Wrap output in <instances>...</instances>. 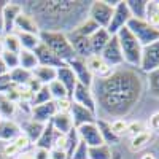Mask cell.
Listing matches in <instances>:
<instances>
[{
  "mask_svg": "<svg viewBox=\"0 0 159 159\" xmlns=\"http://www.w3.org/2000/svg\"><path fill=\"white\" fill-rule=\"evenodd\" d=\"M130 19H132V16H130V11L126 5V0H119V3L113 10V16H111V21L107 27V32L111 37L116 35L123 27H126Z\"/></svg>",
  "mask_w": 159,
  "mask_h": 159,
  "instance_id": "52a82bcc",
  "label": "cell"
},
{
  "mask_svg": "<svg viewBox=\"0 0 159 159\" xmlns=\"http://www.w3.org/2000/svg\"><path fill=\"white\" fill-rule=\"evenodd\" d=\"M96 103L116 119H123L137 105L143 92V80L134 69H115L107 78L96 81Z\"/></svg>",
  "mask_w": 159,
  "mask_h": 159,
  "instance_id": "6da1fadb",
  "label": "cell"
},
{
  "mask_svg": "<svg viewBox=\"0 0 159 159\" xmlns=\"http://www.w3.org/2000/svg\"><path fill=\"white\" fill-rule=\"evenodd\" d=\"M7 73H8V69H7L5 62L2 61V57H0V76H3V75H7Z\"/></svg>",
  "mask_w": 159,
  "mask_h": 159,
  "instance_id": "681fc988",
  "label": "cell"
},
{
  "mask_svg": "<svg viewBox=\"0 0 159 159\" xmlns=\"http://www.w3.org/2000/svg\"><path fill=\"white\" fill-rule=\"evenodd\" d=\"M148 88L151 94L159 99V69L148 73Z\"/></svg>",
  "mask_w": 159,
  "mask_h": 159,
  "instance_id": "ab89813d",
  "label": "cell"
},
{
  "mask_svg": "<svg viewBox=\"0 0 159 159\" xmlns=\"http://www.w3.org/2000/svg\"><path fill=\"white\" fill-rule=\"evenodd\" d=\"M8 76H10V81H11L13 84H16V86H25V84L30 81L32 72L25 70V69H22V67H18V69H15V70L8 72Z\"/></svg>",
  "mask_w": 159,
  "mask_h": 159,
  "instance_id": "f546056e",
  "label": "cell"
},
{
  "mask_svg": "<svg viewBox=\"0 0 159 159\" xmlns=\"http://www.w3.org/2000/svg\"><path fill=\"white\" fill-rule=\"evenodd\" d=\"M18 159H34V157H32V154H27V153H22V154H21V156H19Z\"/></svg>",
  "mask_w": 159,
  "mask_h": 159,
  "instance_id": "f5cc1de1",
  "label": "cell"
},
{
  "mask_svg": "<svg viewBox=\"0 0 159 159\" xmlns=\"http://www.w3.org/2000/svg\"><path fill=\"white\" fill-rule=\"evenodd\" d=\"M96 124L99 127V132H100V135H102V142L105 145H110V147H111V145L119 143V137L111 130L108 121H105V119H97Z\"/></svg>",
  "mask_w": 159,
  "mask_h": 159,
  "instance_id": "4316f807",
  "label": "cell"
},
{
  "mask_svg": "<svg viewBox=\"0 0 159 159\" xmlns=\"http://www.w3.org/2000/svg\"><path fill=\"white\" fill-rule=\"evenodd\" d=\"M32 157H34V159H49V151L35 147V150H34V153H32Z\"/></svg>",
  "mask_w": 159,
  "mask_h": 159,
  "instance_id": "bcb514c9",
  "label": "cell"
},
{
  "mask_svg": "<svg viewBox=\"0 0 159 159\" xmlns=\"http://www.w3.org/2000/svg\"><path fill=\"white\" fill-rule=\"evenodd\" d=\"M72 100L78 105H81V107L88 108L92 113H96V110H97V103H96V99H94V94H92L91 88H86L80 83H76V86L73 89Z\"/></svg>",
  "mask_w": 159,
  "mask_h": 159,
  "instance_id": "7c38bea8",
  "label": "cell"
},
{
  "mask_svg": "<svg viewBox=\"0 0 159 159\" xmlns=\"http://www.w3.org/2000/svg\"><path fill=\"white\" fill-rule=\"evenodd\" d=\"M57 113L56 110V103L54 100H51L48 103H43V105H37V107H32L30 110V119L37 123H42V124H48L51 121V118Z\"/></svg>",
  "mask_w": 159,
  "mask_h": 159,
  "instance_id": "e0dca14e",
  "label": "cell"
},
{
  "mask_svg": "<svg viewBox=\"0 0 159 159\" xmlns=\"http://www.w3.org/2000/svg\"><path fill=\"white\" fill-rule=\"evenodd\" d=\"M113 150L110 145H97V147H89L88 159H113Z\"/></svg>",
  "mask_w": 159,
  "mask_h": 159,
  "instance_id": "f1b7e54d",
  "label": "cell"
},
{
  "mask_svg": "<svg viewBox=\"0 0 159 159\" xmlns=\"http://www.w3.org/2000/svg\"><path fill=\"white\" fill-rule=\"evenodd\" d=\"M22 10L37 21L40 32H70L88 18L91 2H21Z\"/></svg>",
  "mask_w": 159,
  "mask_h": 159,
  "instance_id": "7a4b0ae2",
  "label": "cell"
},
{
  "mask_svg": "<svg viewBox=\"0 0 159 159\" xmlns=\"http://www.w3.org/2000/svg\"><path fill=\"white\" fill-rule=\"evenodd\" d=\"M110 38H111V35L107 32V29H102V27L94 35H91L89 42H91V48H92V54L100 56L102 49L105 48V45L110 42Z\"/></svg>",
  "mask_w": 159,
  "mask_h": 159,
  "instance_id": "cb8c5ba5",
  "label": "cell"
},
{
  "mask_svg": "<svg viewBox=\"0 0 159 159\" xmlns=\"http://www.w3.org/2000/svg\"><path fill=\"white\" fill-rule=\"evenodd\" d=\"M88 150H89L88 145L83 140H80L78 145H76V148L73 150V153L70 154L69 159H88Z\"/></svg>",
  "mask_w": 159,
  "mask_h": 159,
  "instance_id": "60d3db41",
  "label": "cell"
},
{
  "mask_svg": "<svg viewBox=\"0 0 159 159\" xmlns=\"http://www.w3.org/2000/svg\"><path fill=\"white\" fill-rule=\"evenodd\" d=\"M65 64H67L69 67L72 69V72L76 76V81L80 84H83L86 88H92V84H94V76H92V73L89 72L84 59L75 56L73 59H70L69 62H65Z\"/></svg>",
  "mask_w": 159,
  "mask_h": 159,
  "instance_id": "30bf717a",
  "label": "cell"
},
{
  "mask_svg": "<svg viewBox=\"0 0 159 159\" xmlns=\"http://www.w3.org/2000/svg\"><path fill=\"white\" fill-rule=\"evenodd\" d=\"M99 29H100V27H99V25L92 21L91 18H84V19L73 29V32L78 34V35H83V37H88V38H89L91 35H94ZM70 32H72V30H70Z\"/></svg>",
  "mask_w": 159,
  "mask_h": 159,
  "instance_id": "4dcf8cb0",
  "label": "cell"
},
{
  "mask_svg": "<svg viewBox=\"0 0 159 159\" xmlns=\"http://www.w3.org/2000/svg\"><path fill=\"white\" fill-rule=\"evenodd\" d=\"M19 67L25 69V70H35L38 67V61L34 54V51H25V49H21L19 52Z\"/></svg>",
  "mask_w": 159,
  "mask_h": 159,
  "instance_id": "d6a6232c",
  "label": "cell"
},
{
  "mask_svg": "<svg viewBox=\"0 0 159 159\" xmlns=\"http://www.w3.org/2000/svg\"><path fill=\"white\" fill-rule=\"evenodd\" d=\"M67 37H69V42H70V45H72V48L75 51L76 57L88 59L89 56H92V48H91V42H89L88 37L78 35L73 30L67 32Z\"/></svg>",
  "mask_w": 159,
  "mask_h": 159,
  "instance_id": "4fadbf2b",
  "label": "cell"
},
{
  "mask_svg": "<svg viewBox=\"0 0 159 159\" xmlns=\"http://www.w3.org/2000/svg\"><path fill=\"white\" fill-rule=\"evenodd\" d=\"M2 42H3V48L7 51H11V52H16L19 54L21 52V43H19V37L16 32H11V34H7V35H2Z\"/></svg>",
  "mask_w": 159,
  "mask_h": 159,
  "instance_id": "e575fe53",
  "label": "cell"
},
{
  "mask_svg": "<svg viewBox=\"0 0 159 159\" xmlns=\"http://www.w3.org/2000/svg\"><path fill=\"white\" fill-rule=\"evenodd\" d=\"M5 51V48H3V42H2V37H0V56H2V52Z\"/></svg>",
  "mask_w": 159,
  "mask_h": 159,
  "instance_id": "11a10c76",
  "label": "cell"
},
{
  "mask_svg": "<svg viewBox=\"0 0 159 159\" xmlns=\"http://www.w3.org/2000/svg\"><path fill=\"white\" fill-rule=\"evenodd\" d=\"M49 159H69V157H67V153H65L64 150L52 148L49 151Z\"/></svg>",
  "mask_w": 159,
  "mask_h": 159,
  "instance_id": "7dc6e473",
  "label": "cell"
},
{
  "mask_svg": "<svg viewBox=\"0 0 159 159\" xmlns=\"http://www.w3.org/2000/svg\"><path fill=\"white\" fill-rule=\"evenodd\" d=\"M84 61H86V65H88L89 72L92 73V76H97L99 80L110 76L113 73V70H115L113 67H110V65L105 62L100 56H97V54H92V56H89Z\"/></svg>",
  "mask_w": 159,
  "mask_h": 159,
  "instance_id": "2e32d148",
  "label": "cell"
},
{
  "mask_svg": "<svg viewBox=\"0 0 159 159\" xmlns=\"http://www.w3.org/2000/svg\"><path fill=\"white\" fill-rule=\"evenodd\" d=\"M151 139H153L151 130H143V132H140V134H137V135H134L130 139V145H129V147H130L132 151H140V150H143L151 142Z\"/></svg>",
  "mask_w": 159,
  "mask_h": 159,
  "instance_id": "1f68e13d",
  "label": "cell"
},
{
  "mask_svg": "<svg viewBox=\"0 0 159 159\" xmlns=\"http://www.w3.org/2000/svg\"><path fill=\"white\" fill-rule=\"evenodd\" d=\"M113 10L115 8L107 3V0H96V2H91L89 5L88 18H91L99 27L107 29L113 16Z\"/></svg>",
  "mask_w": 159,
  "mask_h": 159,
  "instance_id": "8992f818",
  "label": "cell"
},
{
  "mask_svg": "<svg viewBox=\"0 0 159 159\" xmlns=\"http://www.w3.org/2000/svg\"><path fill=\"white\" fill-rule=\"evenodd\" d=\"M143 130H147V129H145V126H143V123L134 121V123H129V124H127V130H126V132L134 137V135L140 134V132H143Z\"/></svg>",
  "mask_w": 159,
  "mask_h": 159,
  "instance_id": "f6af8a7d",
  "label": "cell"
},
{
  "mask_svg": "<svg viewBox=\"0 0 159 159\" xmlns=\"http://www.w3.org/2000/svg\"><path fill=\"white\" fill-rule=\"evenodd\" d=\"M32 76L40 81L43 86H48L57 78V69L54 67H45V65H38L35 70H32Z\"/></svg>",
  "mask_w": 159,
  "mask_h": 159,
  "instance_id": "d4e9b609",
  "label": "cell"
},
{
  "mask_svg": "<svg viewBox=\"0 0 159 159\" xmlns=\"http://www.w3.org/2000/svg\"><path fill=\"white\" fill-rule=\"evenodd\" d=\"M16 103H13L7 96L0 94V116L3 119H10L13 115L16 113Z\"/></svg>",
  "mask_w": 159,
  "mask_h": 159,
  "instance_id": "d590c367",
  "label": "cell"
},
{
  "mask_svg": "<svg viewBox=\"0 0 159 159\" xmlns=\"http://www.w3.org/2000/svg\"><path fill=\"white\" fill-rule=\"evenodd\" d=\"M142 159H156V156H154V153H145L142 156Z\"/></svg>",
  "mask_w": 159,
  "mask_h": 159,
  "instance_id": "816d5d0a",
  "label": "cell"
},
{
  "mask_svg": "<svg viewBox=\"0 0 159 159\" xmlns=\"http://www.w3.org/2000/svg\"><path fill=\"white\" fill-rule=\"evenodd\" d=\"M40 42H42L49 51H52L54 54L64 61L69 62L70 59L75 57V51L69 42V37L65 32H49V30H42L38 34Z\"/></svg>",
  "mask_w": 159,
  "mask_h": 159,
  "instance_id": "3957f363",
  "label": "cell"
},
{
  "mask_svg": "<svg viewBox=\"0 0 159 159\" xmlns=\"http://www.w3.org/2000/svg\"><path fill=\"white\" fill-rule=\"evenodd\" d=\"M78 137L80 140H83L88 147H97V145H102V135L99 132V127L96 123H89V124H83L76 127Z\"/></svg>",
  "mask_w": 159,
  "mask_h": 159,
  "instance_id": "5bb4252c",
  "label": "cell"
},
{
  "mask_svg": "<svg viewBox=\"0 0 159 159\" xmlns=\"http://www.w3.org/2000/svg\"><path fill=\"white\" fill-rule=\"evenodd\" d=\"M119 48H121L124 62L130 67H140V61H142V45L139 43V40L132 35V32L127 27H123L116 34Z\"/></svg>",
  "mask_w": 159,
  "mask_h": 159,
  "instance_id": "277c9868",
  "label": "cell"
},
{
  "mask_svg": "<svg viewBox=\"0 0 159 159\" xmlns=\"http://www.w3.org/2000/svg\"><path fill=\"white\" fill-rule=\"evenodd\" d=\"M22 134L21 126L18 123H15L13 119H0V142H13L16 137H19Z\"/></svg>",
  "mask_w": 159,
  "mask_h": 159,
  "instance_id": "d6986e66",
  "label": "cell"
},
{
  "mask_svg": "<svg viewBox=\"0 0 159 159\" xmlns=\"http://www.w3.org/2000/svg\"><path fill=\"white\" fill-rule=\"evenodd\" d=\"M48 89H49V92H51L52 100H61V99H67V97H69L67 89H65V88L57 81V80H54L52 83H49V84H48Z\"/></svg>",
  "mask_w": 159,
  "mask_h": 159,
  "instance_id": "74e56055",
  "label": "cell"
},
{
  "mask_svg": "<svg viewBox=\"0 0 159 159\" xmlns=\"http://www.w3.org/2000/svg\"><path fill=\"white\" fill-rule=\"evenodd\" d=\"M19 37L21 48L25 51H35V48L40 45V37L34 34H24V32H16Z\"/></svg>",
  "mask_w": 159,
  "mask_h": 159,
  "instance_id": "836d02e7",
  "label": "cell"
},
{
  "mask_svg": "<svg viewBox=\"0 0 159 159\" xmlns=\"http://www.w3.org/2000/svg\"><path fill=\"white\" fill-rule=\"evenodd\" d=\"M126 27L132 32V35L139 40V43L142 46L151 45V43H154V42L159 40V29L150 25L145 19H134L132 18L127 22Z\"/></svg>",
  "mask_w": 159,
  "mask_h": 159,
  "instance_id": "5b68a950",
  "label": "cell"
},
{
  "mask_svg": "<svg viewBox=\"0 0 159 159\" xmlns=\"http://www.w3.org/2000/svg\"><path fill=\"white\" fill-rule=\"evenodd\" d=\"M5 0H0V37H2V10L5 7Z\"/></svg>",
  "mask_w": 159,
  "mask_h": 159,
  "instance_id": "f907efd6",
  "label": "cell"
},
{
  "mask_svg": "<svg viewBox=\"0 0 159 159\" xmlns=\"http://www.w3.org/2000/svg\"><path fill=\"white\" fill-rule=\"evenodd\" d=\"M140 69L143 72H153L159 69V40L151 45H147L142 48V61H140Z\"/></svg>",
  "mask_w": 159,
  "mask_h": 159,
  "instance_id": "8fae6325",
  "label": "cell"
},
{
  "mask_svg": "<svg viewBox=\"0 0 159 159\" xmlns=\"http://www.w3.org/2000/svg\"><path fill=\"white\" fill-rule=\"evenodd\" d=\"M22 13L21 2H7L2 10V35L15 32L16 18Z\"/></svg>",
  "mask_w": 159,
  "mask_h": 159,
  "instance_id": "ba28073f",
  "label": "cell"
},
{
  "mask_svg": "<svg viewBox=\"0 0 159 159\" xmlns=\"http://www.w3.org/2000/svg\"><path fill=\"white\" fill-rule=\"evenodd\" d=\"M59 135V132L52 127L51 123H48L42 132V135H40V139L35 142V147L37 148H43V150H48L51 151L52 148H54V143H56V139Z\"/></svg>",
  "mask_w": 159,
  "mask_h": 159,
  "instance_id": "7402d4cb",
  "label": "cell"
},
{
  "mask_svg": "<svg viewBox=\"0 0 159 159\" xmlns=\"http://www.w3.org/2000/svg\"><path fill=\"white\" fill-rule=\"evenodd\" d=\"M0 57H2V61L5 62L8 72H11V70H15V69L19 67V54H16V52H11V51L5 49Z\"/></svg>",
  "mask_w": 159,
  "mask_h": 159,
  "instance_id": "f35d334b",
  "label": "cell"
},
{
  "mask_svg": "<svg viewBox=\"0 0 159 159\" xmlns=\"http://www.w3.org/2000/svg\"><path fill=\"white\" fill-rule=\"evenodd\" d=\"M57 81L67 89V92H69V97L72 99V94H73V89H75V86H76V76H75V73L72 72V69L69 67L67 64L65 65H62V67H59L57 69Z\"/></svg>",
  "mask_w": 159,
  "mask_h": 159,
  "instance_id": "44dd1931",
  "label": "cell"
},
{
  "mask_svg": "<svg viewBox=\"0 0 159 159\" xmlns=\"http://www.w3.org/2000/svg\"><path fill=\"white\" fill-rule=\"evenodd\" d=\"M100 57L113 69H116V67L124 64V57H123V52H121V48H119L116 35H113L110 38V42L105 45V48L100 52Z\"/></svg>",
  "mask_w": 159,
  "mask_h": 159,
  "instance_id": "9c48e42d",
  "label": "cell"
},
{
  "mask_svg": "<svg viewBox=\"0 0 159 159\" xmlns=\"http://www.w3.org/2000/svg\"><path fill=\"white\" fill-rule=\"evenodd\" d=\"M0 119H2V116H0Z\"/></svg>",
  "mask_w": 159,
  "mask_h": 159,
  "instance_id": "6f0895ef",
  "label": "cell"
},
{
  "mask_svg": "<svg viewBox=\"0 0 159 159\" xmlns=\"http://www.w3.org/2000/svg\"><path fill=\"white\" fill-rule=\"evenodd\" d=\"M113 159H123L121 153H119V151H115V153H113Z\"/></svg>",
  "mask_w": 159,
  "mask_h": 159,
  "instance_id": "db71d44e",
  "label": "cell"
},
{
  "mask_svg": "<svg viewBox=\"0 0 159 159\" xmlns=\"http://www.w3.org/2000/svg\"><path fill=\"white\" fill-rule=\"evenodd\" d=\"M153 8L156 10V13H159V2H153Z\"/></svg>",
  "mask_w": 159,
  "mask_h": 159,
  "instance_id": "9f6ffc18",
  "label": "cell"
},
{
  "mask_svg": "<svg viewBox=\"0 0 159 159\" xmlns=\"http://www.w3.org/2000/svg\"><path fill=\"white\" fill-rule=\"evenodd\" d=\"M51 124H52V127H54L59 134H69V132L73 129V121H72V116H70V113H61V111H57L54 116L51 118V121H49Z\"/></svg>",
  "mask_w": 159,
  "mask_h": 159,
  "instance_id": "603a6c76",
  "label": "cell"
},
{
  "mask_svg": "<svg viewBox=\"0 0 159 159\" xmlns=\"http://www.w3.org/2000/svg\"><path fill=\"white\" fill-rule=\"evenodd\" d=\"M110 127H111V130L115 132V134L119 137V135L126 134V130H127V123L124 121V119H115L113 123H110Z\"/></svg>",
  "mask_w": 159,
  "mask_h": 159,
  "instance_id": "7bdbcfd3",
  "label": "cell"
},
{
  "mask_svg": "<svg viewBox=\"0 0 159 159\" xmlns=\"http://www.w3.org/2000/svg\"><path fill=\"white\" fill-rule=\"evenodd\" d=\"M15 32H24V34H34V35H38L40 34V27L37 21L22 10V13L16 18V22H15Z\"/></svg>",
  "mask_w": 159,
  "mask_h": 159,
  "instance_id": "ffe728a7",
  "label": "cell"
},
{
  "mask_svg": "<svg viewBox=\"0 0 159 159\" xmlns=\"http://www.w3.org/2000/svg\"><path fill=\"white\" fill-rule=\"evenodd\" d=\"M34 54L38 61V65H45V67H54V69H59L62 67V65H65L64 61H61L54 52L49 51L42 42H40V45L35 48Z\"/></svg>",
  "mask_w": 159,
  "mask_h": 159,
  "instance_id": "9a60e30c",
  "label": "cell"
},
{
  "mask_svg": "<svg viewBox=\"0 0 159 159\" xmlns=\"http://www.w3.org/2000/svg\"><path fill=\"white\" fill-rule=\"evenodd\" d=\"M126 5L130 11V16L134 19H145L147 18L148 0H126Z\"/></svg>",
  "mask_w": 159,
  "mask_h": 159,
  "instance_id": "83f0119b",
  "label": "cell"
},
{
  "mask_svg": "<svg viewBox=\"0 0 159 159\" xmlns=\"http://www.w3.org/2000/svg\"><path fill=\"white\" fill-rule=\"evenodd\" d=\"M45 126H46V124L37 123V121H34V119H29V121L22 123L21 130H22V134L27 137L30 142H37V140L40 139V135H42V132H43Z\"/></svg>",
  "mask_w": 159,
  "mask_h": 159,
  "instance_id": "484cf974",
  "label": "cell"
},
{
  "mask_svg": "<svg viewBox=\"0 0 159 159\" xmlns=\"http://www.w3.org/2000/svg\"><path fill=\"white\" fill-rule=\"evenodd\" d=\"M54 103H56V110H57V111H61V113H70V108H72L73 100H72L70 97H67V99L54 100Z\"/></svg>",
  "mask_w": 159,
  "mask_h": 159,
  "instance_id": "ee69618b",
  "label": "cell"
},
{
  "mask_svg": "<svg viewBox=\"0 0 159 159\" xmlns=\"http://www.w3.org/2000/svg\"><path fill=\"white\" fill-rule=\"evenodd\" d=\"M51 100H52V97H51V92H49L48 86H42L34 94V97L30 100V105L32 107H37V105H43V103H48Z\"/></svg>",
  "mask_w": 159,
  "mask_h": 159,
  "instance_id": "8d00e7d4",
  "label": "cell"
},
{
  "mask_svg": "<svg viewBox=\"0 0 159 159\" xmlns=\"http://www.w3.org/2000/svg\"><path fill=\"white\" fill-rule=\"evenodd\" d=\"M150 126H151L153 130H157V132H159V113H154V115L151 116Z\"/></svg>",
  "mask_w": 159,
  "mask_h": 159,
  "instance_id": "c3c4849f",
  "label": "cell"
},
{
  "mask_svg": "<svg viewBox=\"0 0 159 159\" xmlns=\"http://www.w3.org/2000/svg\"><path fill=\"white\" fill-rule=\"evenodd\" d=\"M13 143H15V147L21 151V154L27 151V150L30 148V145H32V142H30L27 137H25L24 134H21L19 137H16L15 140H13Z\"/></svg>",
  "mask_w": 159,
  "mask_h": 159,
  "instance_id": "b9f144b4",
  "label": "cell"
},
{
  "mask_svg": "<svg viewBox=\"0 0 159 159\" xmlns=\"http://www.w3.org/2000/svg\"><path fill=\"white\" fill-rule=\"evenodd\" d=\"M70 116H72V121H73V127H80L83 124H89V123H96V113L89 111L88 108L81 107L78 103H72V108H70Z\"/></svg>",
  "mask_w": 159,
  "mask_h": 159,
  "instance_id": "ac0fdd59",
  "label": "cell"
}]
</instances>
